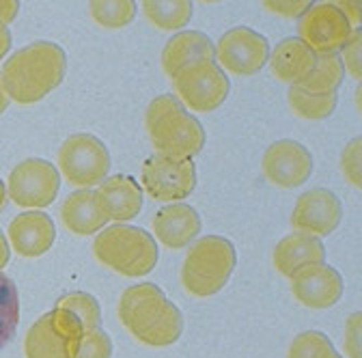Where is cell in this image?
I'll return each instance as SVG.
<instances>
[{
	"instance_id": "obj_30",
	"label": "cell",
	"mask_w": 362,
	"mask_h": 358,
	"mask_svg": "<svg viewBox=\"0 0 362 358\" xmlns=\"http://www.w3.org/2000/svg\"><path fill=\"white\" fill-rule=\"evenodd\" d=\"M110 356H112V341L100 326L84 333L74 358H110Z\"/></svg>"
},
{
	"instance_id": "obj_15",
	"label": "cell",
	"mask_w": 362,
	"mask_h": 358,
	"mask_svg": "<svg viewBox=\"0 0 362 358\" xmlns=\"http://www.w3.org/2000/svg\"><path fill=\"white\" fill-rule=\"evenodd\" d=\"M343 277L326 263H313L291 277V291L302 306L330 308L343 298Z\"/></svg>"
},
{
	"instance_id": "obj_19",
	"label": "cell",
	"mask_w": 362,
	"mask_h": 358,
	"mask_svg": "<svg viewBox=\"0 0 362 358\" xmlns=\"http://www.w3.org/2000/svg\"><path fill=\"white\" fill-rule=\"evenodd\" d=\"M201 61H216L214 41L199 30H181L177 33L162 52L164 74L175 78L181 69H186Z\"/></svg>"
},
{
	"instance_id": "obj_31",
	"label": "cell",
	"mask_w": 362,
	"mask_h": 358,
	"mask_svg": "<svg viewBox=\"0 0 362 358\" xmlns=\"http://www.w3.org/2000/svg\"><path fill=\"white\" fill-rule=\"evenodd\" d=\"M360 145H362V141L354 139L345 147V151L341 156V168H343V173L347 177V182L358 190H360V184H362V179H360Z\"/></svg>"
},
{
	"instance_id": "obj_23",
	"label": "cell",
	"mask_w": 362,
	"mask_h": 358,
	"mask_svg": "<svg viewBox=\"0 0 362 358\" xmlns=\"http://www.w3.org/2000/svg\"><path fill=\"white\" fill-rule=\"evenodd\" d=\"M141 7L145 18L160 30H181L194 9L190 0H145Z\"/></svg>"
},
{
	"instance_id": "obj_1",
	"label": "cell",
	"mask_w": 362,
	"mask_h": 358,
	"mask_svg": "<svg viewBox=\"0 0 362 358\" xmlns=\"http://www.w3.org/2000/svg\"><path fill=\"white\" fill-rule=\"evenodd\" d=\"M123 328L143 345L168 347L184 333V316L156 283L127 287L117 304Z\"/></svg>"
},
{
	"instance_id": "obj_36",
	"label": "cell",
	"mask_w": 362,
	"mask_h": 358,
	"mask_svg": "<svg viewBox=\"0 0 362 358\" xmlns=\"http://www.w3.org/2000/svg\"><path fill=\"white\" fill-rule=\"evenodd\" d=\"M11 41H13V37H11V30H9V26L0 24V61H3V59L9 54Z\"/></svg>"
},
{
	"instance_id": "obj_33",
	"label": "cell",
	"mask_w": 362,
	"mask_h": 358,
	"mask_svg": "<svg viewBox=\"0 0 362 358\" xmlns=\"http://www.w3.org/2000/svg\"><path fill=\"white\" fill-rule=\"evenodd\" d=\"M310 5L313 3H308V0H300V3H276V0H272V3H263V9L283 18H302L310 9Z\"/></svg>"
},
{
	"instance_id": "obj_13",
	"label": "cell",
	"mask_w": 362,
	"mask_h": 358,
	"mask_svg": "<svg viewBox=\"0 0 362 358\" xmlns=\"http://www.w3.org/2000/svg\"><path fill=\"white\" fill-rule=\"evenodd\" d=\"M343 220V205L339 197L328 188L306 190L291 214V227L298 233H308L315 238H324L337 231Z\"/></svg>"
},
{
	"instance_id": "obj_9",
	"label": "cell",
	"mask_w": 362,
	"mask_h": 358,
	"mask_svg": "<svg viewBox=\"0 0 362 358\" xmlns=\"http://www.w3.org/2000/svg\"><path fill=\"white\" fill-rule=\"evenodd\" d=\"M141 184V188L160 203L184 201L194 192L197 166L192 160H173L153 154L143 162Z\"/></svg>"
},
{
	"instance_id": "obj_24",
	"label": "cell",
	"mask_w": 362,
	"mask_h": 358,
	"mask_svg": "<svg viewBox=\"0 0 362 358\" xmlns=\"http://www.w3.org/2000/svg\"><path fill=\"white\" fill-rule=\"evenodd\" d=\"M343 76H345V67L339 54H317L313 69L296 86L310 93H337V88L343 82Z\"/></svg>"
},
{
	"instance_id": "obj_27",
	"label": "cell",
	"mask_w": 362,
	"mask_h": 358,
	"mask_svg": "<svg viewBox=\"0 0 362 358\" xmlns=\"http://www.w3.org/2000/svg\"><path fill=\"white\" fill-rule=\"evenodd\" d=\"M88 9L90 18L106 30H119L136 18V3L132 0H98V3H90Z\"/></svg>"
},
{
	"instance_id": "obj_35",
	"label": "cell",
	"mask_w": 362,
	"mask_h": 358,
	"mask_svg": "<svg viewBox=\"0 0 362 358\" xmlns=\"http://www.w3.org/2000/svg\"><path fill=\"white\" fill-rule=\"evenodd\" d=\"M20 3L18 0H0V24H9L18 18Z\"/></svg>"
},
{
	"instance_id": "obj_12",
	"label": "cell",
	"mask_w": 362,
	"mask_h": 358,
	"mask_svg": "<svg viewBox=\"0 0 362 358\" xmlns=\"http://www.w3.org/2000/svg\"><path fill=\"white\" fill-rule=\"evenodd\" d=\"M216 54L222 69L235 76H255L269 61V43L261 33L248 26H235L220 37Z\"/></svg>"
},
{
	"instance_id": "obj_37",
	"label": "cell",
	"mask_w": 362,
	"mask_h": 358,
	"mask_svg": "<svg viewBox=\"0 0 362 358\" xmlns=\"http://www.w3.org/2000/svg\"><path fill=\"white\" fill-rule=\"evenodd\" d=\"M339 5V9L343 11V16L349 20V24L354 26V24H358L360 22V5L356 3H337Z\"/></svg>"
},
{
	"instance_id": "obj_22",
	"label": "cell",
	"mask_w": 362,
	"mask_h": 358,
	"mask_svg": "<svg viewBox=\"0 0 362 358\" xmlns=\"http://www.w3.org/2000/svg\"><path fill=\"white\" fill-rule=\"evenodd\" d=\"M315 52L306 46L300 37L283 39L279 46L269 52V67L281 82L291 86L300 84L315 65Z\"/></svg>"
},
{
	"instance_id": "obj_8",
	"label": "cell",
	"mask_w": 362,
	"mask_h": 358,
	"mask_svg": "<svg viewBox=\"0 0 362 358\" xmlns=\"http://www.w3.org/2000/svg\"><path fill=\"white\" fill-rule=\"evenodd\" d=\"M173 86L179 102L194 112H211L220 108L231 91L229 78L216 61H201L181 69L173 78Z\"/></svg>"
},
{
	"instance_id": "obj_18",
	"label": "cell",
	"mask_w": 362,
	"mask_h": 358,
	"mask_svg": "<svg viewBox=\"0 0 362 358\" xmlns=\"http://www.w3.org/2000/svg\"><path fill=\"white\" fill-rule=\"evenodd\" d=\"M98 201L108 220L127 222L143 209V188L129 175H112L102 182Z\"/></svg>"
},
{
	"instance_id": "obj_16",
	"label": "cell",
	"mask_w": 362,
	"mask_h": 358,
	"mask_svg": "<svg viewBox=\"0 0 362 358\" xmlns=\"http://www.w3.org/2000/svg\"><path fill=\"white\" fill-rule=\"evenodd\" d=\"M151 227L160 244H164L170 250H179L199 238L203 222H201L199 212L192 205L170 203L153 216Z\"/></svg>"
},
{
	"instance_id": "obj_34",
	"label": "cell",
	"mask_w": 362,
	"mask_h": 358,
	"mask_svg": "<svg viewBox=\"0 0 362 358\" xmlns=\"http://www.w3.org/2000/svg\"><path fill=\"white\" fill-rule=\"evenodd\" d=\"M345 350L349 358H360V313L347 320V330H345Z\"/></svg>"
},
{
	"instance_id": "obj_21",
	"label": "cell",
	"mask_w": 362,
	"mask_h": 358,
	"mask_svg": "<svg viewBox=\"0 0 362 358\" xmlns=\"http://www.w3.org/2000/svg\"><path fill=\"white\" fill-rule=\"evenodd\" d=\"M326 246L320 238L308 233H291L283 238L274 248V265L283 277H296L302 267L324 263Z\"/></svg>"
},
{
	"instance_id": "obj_14",
	"label": "cell",
	"mask_w": 362,
	"mask_h": 358,
	"mask_svg": "<svg viewBox=\"0 0 362 358\" xmlns=\"http://www.w3.org/2000/svg\"><path fill=\"white\" fill-rule=\"evenodd\" d=\"M313 173V156L298 141H276L263 154V175L279 188H298Z\"/></svg>"
},
{
	"instance_id": "obj_11",
	"label": "cell",
	"mask_w": 362,
	"mask_h": 358,
	"mask_svg": "<svg viewBox=\"0 0 362 358\" xmlns=\"http://www.w3.org/2000/svg\"><path fill=\"white\" fill-rule=\"evenodd\" d=\"M298 33L315 54H339L351 37L354 26L337 3H320L310 5L302 16Z\"/></svg>"
},
{
	"instance_id": "obj_20",
	"label": "cell",
	"mask_w": 362,
	"mask_h": 358,
	"mask_svg": "<svg viewBox=\"0 0 362 358\" xmlns=\"http://www.w3.org/2000/svg\"><path fill=\"white\" fill-rule=\"evenodd\" d=\"M61 220L67 227V231H71L78 238L95 236L98 231H102L106 227V222H108V218L98 201V192H93V190L71 192L61 207Z\"/></svg>"
},
{
	"instance_id": "obj_39",
	"label": "cell",
	"mask_w": 362,
	"mask_h": 358,
	"mask_svg": "<svg viewBox=\"0 0 362 358\" xmlns=\"http://www.w3.org/2000/svg\"><path fill=\"white\" fill-rule=\"evenodd\" d=\"M9 98H7V93H5V88H3V78H0V115H3L5 110H7V106H9Z\"/></svg>"
},
{
	"instance_id": "obj_3",
	"label": "cell",
	"mask_w": 362,
	"mask_h": 358,
	"mask_svg": "<svg viewBox=\"0 0 362 358\" xmlns=\"http://www.w3.org/2000/svg\"><path fill=\"white\" fill-rule=\"evenodd\" d=\"M147 134L160 156L192 160L205 147V127L175 96H158L145 115Z\"/></svg>"
},
{
	"instance_id": "obj_4",
	"label": "cell",
	"mask_w": 362,
	"mask_h": 358,
	"mask_svg": "<svg viewBox=\"0 0 362 358\" xmlns=\"http://www.w3.org/2000/svg\"><path fill=\"white\" fill-rule=\"evenodd\" d=\"M238 265V250L231 240L222 236H207L197 240L181 267V283L197 298L216 296L229 283Z\"/></svg>"
},
{
	"instance_id": "obj_10",
	"label": "cell",
	"mask_w": 362,
	"mask_h": 358,
	"mask_svg": "<svg viewBox=\"0 0 362 358\" xmlns=\"http://www.w3.org/2000/svg\"><path fill=\"white\" fill-rule=\"evenodd\" d=\"M61 190V173L41 158L20 162L9 175V199L24 209L50 207Z\"/></svg>"
},
{
	"instance_id": "obj_2",
	"label": "cell",
	"mask_w": 362,
	"mask_h": 358,
	"mask_svg": "<svg viewBox=\"0 0 362 358\" xmlns=\"http://www.w3.org/2000/svg\"><path fill=\"white\" fill-rule=\"evenodd\" d=\"M67 71V54L52 41H35L9 57L3 67V88L11 102L28 106L41 102L57 86Z\"/></svg>"
},
{
	"instance_id": "obj_28",
	"label": "cell",
	"mask_w": 362,
	"mask_h": 358,
	"mask_svg": "<svg viewBox=\"0 0 362 358\" xmlns=\"http://www.w3.org/2000/svg\"><path fill=\"white\" fill-rule=\"evenodd\" d=\"M287 358H341V354L324 333L306 330L291 341Z\"/></svg>"
},
{
	"instance_id": "obj_32",
	"label": "cell",
	"mask_w": 362,
	"mask_h": 358,
	"mask_svg": "<svg viewBox=\"0 0 362 358\" xmlns=\"http://www.w3.org/2000/svg\"><path fill=\"white\" fill-rule=\"evenodd\" d=\"M343 67L349 69V74L360 80V30H354L351 37L347 39V43L343 46V59H341Z\"/></svg>"
},
{
	"instance_id": "obj_7",
	"label": "cell",
	"mask_w": 362,
	"mask_h": 358,
	"mask_svg": "<svg viewBox=\"0 0 362 358\" xmlns=\"http://www.w3.org/2000/svg\"><path fill=\"white\" fill-rule=\"evenodd\" d=\"M59 168L67 182L80 190L102 184L110 171V154L93 134H74L59 149Z\"/></svg>"
},
{
	"instance_id": "obj_29",
	"label": "cell",
	"mask_w": 362,
	"mask_h": 358,
	"mask_svg": "<svg viewBox=\"0 0 362 358\" xmlns=\"http://www.w3.org/2000/svg\"><path fill=\"white\" fill-rule=\"evenodd\" d=\"M57 306L69 308L74 316H78L82 320V324L86 326V330L90 328H100L102 326V306L98 302L95 296H90L86 291H74L63 296Z\"/></svg>"
},
{
	"instance_id": "obj_5",
	"label": "cell",
	"mask_w": 362,
	"mask_h": 358,
	"mask_svg": "<svg viewBox=\"0 0 362 358\" xmlns=\"http://www.w3.org/2000/svg\"><path fill=\"white\" fill-rule=\"evenodd\" d=\"M95 259L121 277H145L158 263V244L141 227L115 225L93 242Z\"/></svg>"
},
{
	"instance_id": "obj_26",
	"label": "cell",
	"mask_w": 362,
	"mask_h": 358,
	"mask_svg": "<svg viewBox=\"0 0 362 358\" xmlns=\"http://www.w3.org/2000/svg\"><path fill=\"white\" fill-rule=\"evenodd\" d=\"M20 324V296L16 283L0 272V350H3L18 330Z\"/></svg>"
},
{
	"instance_id": "obj_38",
	"label": "cell",
	"mask_w": 362,
	"mask_h": 358,
	"mask_svg": "<svg viewBox=\"0 0 362 358\" xmlns=\"http://www.w3.org/2000/svg\"><path fill=\"white\" fill-rule=\"evenodd\" d=\"M9 259H11V250H9V242L3 233V229H0V272L5 270V267L9 265Z\"/></svg>"
},
{
	"instance_id": "obj_25",
	"label": "cell",
	"mask_w": 362,
	"mask_h": 358,
	"mask_svg": "<svg viewBox=\"0 0 362 358\" xmlns=\"http://www.w3.org/2000/svg\"><path fill=\"white\" fill-rule=\"evenodd\" d=\"M337 93H310L304 91L300 86H291L289 88V106L291 110L308 121H322L328 119L334 108H337Z\"/></svg>"
},
{
	"instance_id": "obj_17",
	"label": "cell",
	"mask_w": 362,
	"mask_h": 358,
	"mask_svg": "<svg viewBox=\"0 0 362 358\" xmlns=\"http://www.w3.org/2000/svg\"><path fill=\"white\" fill-rule=\"evenodd\" d=\"M54 220L43 212H24L9 225V242L20 257L37 259L48 253L54 244Z\"/></svg>"
},
{
	"instance_id": "obj_6",
	"label": "cell",
	"mask_w": 362,
	"mask_h": 358,
	"mask_svg": "<svg viewBox=\"0 0 362 358\" xmlns=\"http://www.w3.org/2000/svg\"><path fill=\"white\" fill-rule=\"evenodd\" d=\"M86 333L82 320L69 308L54 306L41 316L24 339L26 358H74Z\"/></svg>"
},
{
	"instance_id": "obj_40",
	"label": "cell",
	"mask_w": 362,
	"mask_h": 358,
	"mask_svg": "<svg viewBox=\"0 0 362 358\" xmlns=\"http://www.w3.org/2000/svg\"><path fill=\"white\" fill-rule=\"evenodd\" d=\"M5 201H7V186L3 184V179H0V209L5 207Z\"/></svg>"
}]
</instances>
